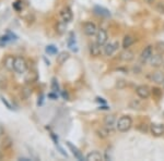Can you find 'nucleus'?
I'll return each instance as SVG.
<instances>
[{
    "instance_id": "14",
    "label": "nucleus",
    "mask_w": 164,
    "mask_h": 161,
    "mask_svg": "<svg viewBox=\"0 0 164 161\" xmlns=\"http://www.w3.org/2000/svg\"><path fill=\"white\" fill-rule=\"evenodd\" d=\"M87 161H101L103 160V156L98 151H92V153H87V156L85 157Z\"/></svg>"
},
{
    "instance_id": "18",
    "label": "nucleus",
    "mask_w": 164,
    "mask_h": 161,
    "mask_svg": "<svg viewBox=\"0 0 164 161\" xmlns=\"http://www.w3.org/2000/svg\"><path fill=\"white\" fill-rule=\"evenodd\" d=\"M69 57H70V55H69V52L67 51H61L59 53V55L57 56V63L59 64V66H63V63L66 62V61L68 60Z\"/></svg>"
},
{
    "instance_id": "23",
    "label": "nucleus",
    "mask_w": 164,
    "mask_h": 161,
    "mask_svg": "<svg viewBox=\"0 0 164 161\" xmlns=\"http://www.w3.org/2000/svg\"><path fill=\"white\" fill-rule=\"evenodd\" d=\"M68 45L70 47L71 50H73V51H78V48L76 46V39L73 37V33H70V38L68 40Z\"/></svg>"
},
{
    "instance_id": "17",
    "label": "nucleus",
    "mask_w": 164,
    "mask_h": 161,
    "mask_svg": "<svg viewBox=\"0 0 164 161\" xmlns=\"http://www.w3.org/2000/svg\"><path fill=\"white\" fill-rule=\"evenodd\" d=\"M152 81L155 82L156 84H162L164 83V73L161 71H156L152 74Z\"/></svg>"
},
{
    "instance_id": "36",
    "label": "nucleus",
    "mask_w": 164,
    "mask_h": 161,
    "mask_svg": "<svg viewBox=\"0 0 164 161\" xmlns=\"http://www.w3.org/2000/svg\"><path fill=\"white\" fill-rule=\"evenodd\" d=\"M163 66H164V63H163Z\"/></svg>"
},
{
    "instance_id": "9",
    "label": "nucleus",
    "mask_w": 164,
    "mask_h": 161,
    "mask_svg": "<svg viewBox=\"0 0 164 161\" xmlns=\"http://www.w3.org/2000/svg\"><path fill=\"white\" fill-rule=\"evenodd\" d=\"M66 145L68 146L69 147V149L71 150V153H72V155L74 156V158L76 159H78V160H80V161H83V160H85V158L83 157V155H82V153L80 151L78 148L74 146V145H72L70 142H66Z\"/></svg>"
},
{
    "instance_id": "1",
    "label": "nucleus",
    "mask_w": 164,
    "mask_h": 161,
    "mask_svg": "<svg viewBox=\"0 0 164 161\" xmlns=\"http://www.w3.org/2000/svg\"><path fill=\"white\" fill-rule=\"evenodd\" d=\"M116 126H117V130L121 133H125V132L129 131L130 127L132 126V120L131 118L128 115H124V117H120L118 119L117 123H116Z\"/></svg>"
},
{
    "instance_id": "16",
    "label": "nucleus",
    "mask_w": 164,
    "mask_h": 161,
    "mask_svg": "<svg viewBox=\"0 0 164 161\" xmlns=\"http://www.w3.org/2000/svg\"><path fill=\"white\" fill-rule=\"evenodd\" d=\"M134 52L130 51V50L128 49H125V51L121 52L120 53V59L123 61H126V62H129V61H131L132 59H134Z\"/></svg>"
},
{
    "instance_id": "35",
    "label": "nucleus",
    "mask_w": 164,
    "mask_h": 161,
    "mask_svg": "<svg viewBox=\"0 0 164 161\" xmlns=\"http://www.w3.org/2000/svg\"><path fill=\"white\" fill-rule=\"evenodd\" d=\"M19 160H23V161H31V159H29V158H22V157H21V158H19Z\"/></svg>"
},
{
    "instance_id": "19",
    "label": "nucleus",
    "mask_w": 164,
    "mask_h": 161,
    "mask_svg": "<svg viewBox=\"0 0 164 161\" xmlns=\"http://www.w3.org/2000/svg\"><path fill=\"white\" fill-rule=\"evenodd\" d=\"M109 128H108V126H105V127L100 128V130L97 131L98 137H101V138H106V137H108L109 135H111V133H112V131H111Z\"/></svg>"
},
{
    "instance_id": "33",
    "label": "nucleus",
    "mask_w": 164,
    "mask_h": 161,
    "mask_svg": "<svg viewBox=\"0 0 164 161\" xmlns=\"http://www.w3.org/2000/svg\"><path fill=\"white\" fill-rule=\"evenodd\" d=\"M48 97H50V98H53V99H57V96L54 95V94H49Z\"/></svg>"
},
{
    "instance_id": "8",
    "label": "nucleus",
    "mask_w": 164,
    "mask_h": 161,
    "mask_svg": "<svg viewBox=\"0 0 164 161\" xmlns=\"http://www.w3.org/2000/svg\"><path fill=\"white\" fill-rule=\"evenodd\" d=\"M60 18L63 21H65L66 23H69L72 21V18H73V14H72V11L69 7H66L63 8L61 11H60Z\"/></svg>"
},
{
    "instance_id": "25",
    "label": "nucleus",
    "mask_w": 164,
    "mask_h": 161,
    "mask_svg": "<svg viewBox=\"0 0 164 161\" xmlns=\"http://www.w3.org/2000/svg\"><path fill=\"white\" fill-rule=\"evenodd\" d=\"M46 52L48 53V55H56L58 52V49H57V47L56 46H54V45H49V46H47L46 47Z\"/></svg>"
},
{
    "instance_id": "30",
    "label": "nucleus",
    "mask_w": 164,
    "mask_h": 161,
    "mask_svg": "<svg viewBox=\"0 0 164 161\" xmlns=\"http://www.w3.org/2000/svg\"><path fill=\"white\" fill-rule=\"evenodd\" d=\"M156 10H158L160 13H164V5H162L161 2L158 3V6H156Z\"/></svg>"
},
{
    "instance_id": "32",
    "label": "nucleus",
    "mask_w": 164,
    "mask_h": 161,
    "mask_svg": "<svg viewBox=\"0 0 164 161\" xmlns=\"http://www.w3.org/2000/svg\"><path fill=\"white\" fill-rule=\"evenodd\" d=\"M63 97L66 99V100H68V98H69V97H68V94L65 93V92H63Z\"/></svg>"
},
{
    "instance_id": "7",
    "label": "nucleus",
    "mask_w": 164,
    "mask_h": 161,
    "mask_svg": "<svg viewBox=\"0 0 164 161\" xmlns=\"http://www.w3.org/2000/svg\"><path fill=\"white\" fill-rule=\"evenodd\" d=\"M107 40H108V35H107L106 31L103 30V28L98 30L97 34H96V41H97L101 46H104V45L107 43Z\"/></svg>"
},
{
    "instance_id": "3",
    "label": "nucleus",
    "mask_w": 164,
    "mask_h": 161,
    "mask_svg": "<svg viewBox=\"0 0 164 161\" xmlns=\"http://www.w3.org/2000/svg\"><path fill=\"white\" fill-rule=\"evenodd\" d=\"M97 26L93 22H85L83 24V32L87 36H94L97 34Z\"/></svg>"
},
{
    "instance_id": "28",
    "label": "nucleus",
    "mask_w": 164,
    "mask_h": 161,
    "mask_svg": "<svg viewBox=\"0 0 164 161\" xmlns=\"http://www.w3.org/2000/svg\"><path fill=\"white\" fill-rule=\"evenodd\" d=\"M2 147L5 148V149H7V148H9L12 145V140H11L9 137H5V139L2 140Z\"/></svg>"
},
{
    "instance_id": "4",
    "label": "nucleus",
    "mask_w": 164,
    "mask_h": 161,
    "mask_svg": "<svg viewBox=\"0 0 164 161\" xmlns=\"http://www.w3.org/2000/svg\"><path fill=\"white\" fill-rule=\"evenodd\" d=\"M136 94L141 99H148L151 95V90L147 85H140L136 88Z\"/></svg>"
},
{
    "instance_id": "21",
    "label": "nucleus",
    "mask_w": 164,
    "mask_h": 161,
    "mask_svg": "<svg viewBox=\"0 0 164 161\" xmlns=\"http://www.w3.org/2000/svg\"><path fill=\"white\" fill-rule=\"evenodd\" d=\"M66 28H67V23L65 21H59L56 25V31H57L59 34H63L66 32Z\"/></svg>"
},
{
    "instance_id": "24",
    "label": "nucleus",
    "mask_w": 164,
    "mask_h": 161,
    "mask_svg": "<svg viewBox=\"0 0 164 161\" xmlns=\"http://www.w3.org/2000/svg\"><path fill=\"white\" fill-rule=\"evenodd\" d=\"M23 1L22 0H16L15 2H13V8H14V10L15 11H18V12H20V11H22L23 10V8H24V5H23Z\"/></svg>"
},
{
    "instance_id": "31",
    "label": "nucleus",
    "mask_w": 164,
    "mask_h": 161,
    "mask_svg": "<svg viewBox=\"0 0 164 161\" xmlns=\"http://www.w3.org/2000/svg\"><path fill=\"white\" fill-rule=\"evenodd\" d=\"M145 2L147 5H153V3L155 2V0H145Z\"/></svg>"
},
{
    "instance_id": "2",
    "label": "nucleus",
    "mask_w": 164,
    "mask_h": 161,
    "mask_svg": "<svg viewBox=\"0 0 164 161\" xmlns=\"http://www.w3.org/2000/svg\"><path fill=\"white\" fill-rule=\"evenodd\" d=\"M13 70L19 74H23L26 72L27 70V63L25 61L24 58L22 57H16L14 58L13 61Z\"/></svg>"
},
{
    "instance_id": "26",
    "label": "nucleus",
    "mask_w": 164,
    "mask_h": 161,
    "mask_svg": "<svg viewBox=\"0 0 164 161\" xmlns=\"http://www.w3.org/2000/svg\"><path fill=\"white\" fill-rule=\"evenodd\" d=\"M52 90L54 93H58L59 92V85H58V81L56 77L52 79Z\"/></svg>"
},
{
    "instance_id": "34",
    "label": "nucleus",
    "mask_w": 164,
    "mask_h": 161,
    "mask_svg": "<svg viewBox=\"0 0 164 161\" xmlns=\"http://www.w3.org/2000/svg\"><path fill=\"white\" fill-rule=\"evenodd\" d=\"M96 100H97L98 102H102V104H106V101H105V100H102V98H96Z\"/></svg>"
},
{
    "instance_id": "15",
    "label": "nucleus",
    "mask_w": 164,
    "mask_h": 161,
    "mask_svg": "<svg viewBox=\"0 0 164 161\" xmlns=\"http://www.w3.org/2000/svg\"><path fill=\"white\" fill-rule=\"evenodd\" d=\"M136 41V38L131 35H126L123 39V48L124 49H128L129 47L132 46L134 43Z\"/></svg>"
},
{
    "instance_id": "20",
    "label": "nucleus",
    "mask_w": 164,
    "mask_h": 161,
    "mask_svg": "<svg viewBox=\"0 0 164 161\" xmlns=\"http://www.w3.org/2000/svg\"><path fill=\"white\" fill-rule=\"evenodd\" d=\"M115 122H116V118H115V115H106L105 119H104V124L106 126H108V127H112V126L115 124Z\"/></svg>"
},
{
    "instance_id": "12",
    "label": "nucleus",
    "mask_w": 164,
    "mask_h": 161,
    "mask_svg": "<svg viewBox=\"0 0 164 161\" xmlns=\"http://www.w3.org/2000/svg\"><path fill=\"white\" fill-rule=\"evenodd\" d=\"M90 53H91V56H93V57H98V56H101V53H102L101 45L98 44L97 41L90 44Z\"/></svg>"
},
{
    "instance_id": "10",
    "label": "nucleus",
    "mask_w": 164,
    "mask_h": 161,
    "mask_svg": "<svg viewBox=\"0 0 164 161\" xmlns=\"http://www.w3.org/2000/svg\"><path fill=\"white\" fill-rule=\"evenodd\" d=\"M153 56V47L152 46H147L145 49L142 50L141 55H140V60L142 62H145L149 59H151V57Z\"/></svg>"
},
{
    "instance_id": "27",
    "label": "nucleus",
    "mask_w": 164,
    "mask_h": 161,
    "mask_svg": "<svg viewBox=\"0 0 164 161\" xmlns=\"http://www.w3.org/2000/svg\"><path fill=\"white\" fill-rule=\"evenodd\" d=\"M155 50L158 51V53H160V55H164V43H162V41L156 43Z\"/></svg>"
},
{
    "instance_id": "13",
    "label": "nucleus",
    "mask_w": 164,
    "mask_h": 161,
    "mask_svg": "<svg viewBox=\"0 0 164 161\" xmlns=\"http://www.w3.org/2000/svg\"><path fill=\"white\" fill-rule=\"evenodd\" d=\"M163 55H154L151 57V66H154V68H159V66H161L163 64Z\"/></svg>"
},
{
    "instance_id": "5",
    "label": "nucleus",
    "mask_w": 164,
    "mask_h": 161,
    "mask_svg": "<svg viewBox=\"0 0 164 161\" xmlns=\"http://www.w3.org/2000/svg\"><path fill=\"white\" fill-rule=\"evenodd\" d=\"M118 49V43L114 41V43H106L104 45V53L107 57H111L115 53V51Z\"/></svg>"
},
{
    "instance_id": "6",
    "label": "nucleus",
    "mask_w": 164,
    "mask_h": 161,
    "mask_svg": "<svg viewBox=\"0 0 164 161\" xmlns=\"http://www.w3.org/2000/svg\"><path fill=\"white\" fill-rule=\"evenodd\" d=\"M150 131L154 136H162L164 134V124H162V123H152L150 125Z\"/></svg>"
},
{
    "instance_id": "11",
    "label": "nucleus",
    "mask_w": 164,
    "mask_h": 161,
    "mask_svg": "<svg viewBox=\"0 0 164 161\" xmlns=\"http://www.w3.org/2000/svg\"><path fill=\"white\" fill-rule=\"evenodd\" d=\"M94 12H95V14L98 15V17H102V18L111 17V12H109V10H107L106 8H104V7H101V6L94 7Z\"/></svg>"
},
{
    "instance_id": "22",
    "label": "nucleus",
    "mask_w": 164,
    "mask_h": 161,
    "mask_svg": "<svg viewBox=\"0 0 164 161\" xmlns=\"http://www.w3.org/2000/svg\"><path fill=\"white\" fill-rule=\"evenodd\" d=\"M13 61H14L13 57H7L5 59V66L8 70H10V71L13 70Z\"/></svg>"
},
{
    "instance_id": "29",
    "label": "nucleus",
    "mask_w": 164,
    "mask_h": 161,
    "mask_svg": "<svg viewBox=\"0 0 164 161\" xmlns=\"http://www.w3.org/2000/svg\"><path fill=\"white\" fill-rule=\"evenodd\" d=\"M0 99H1V101H2V104L5 105V106L7 107V108H8L9 110H13V108H12V106H11V105L9 104L8 101H7V99L3 98V97H1V98H0Z\"/></svg>"
}]
</instances>
